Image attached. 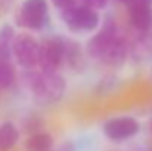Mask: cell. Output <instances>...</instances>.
<instances>
[{
	"instance_id": "obj_2",
	"label": "cell",
	"mask_w": 152,
	"mask_h": 151,
	"mask_svg": "<svg viewBox=\"0 0 152 151\" xmlns=\"http://www.w3.org/2000/svg\"><path fill=\"white\" fill-rule=\"evenodd\" d=\"M61 16L65 25L75 33H90L99 27L101 16L96 9L84 4L77 3L75 0L68 6L61 9Z\"/></svg>"
},
{
	"instance_id": "obj_5",
	"label": "cell",
	"mask_w": 152,
	"mask_h": 151,
	"mask_svg": "<svg viewBox=\"0 0 152 151\" xmlns=\"http://www.w3.org/2000/svg\"><path fill=\"white\" fill-rule=\"evenodd\" d=\"M39 53H40V43L34 37L28 34L15 36L12 45V55L16 58V62L21 67H24L25 70L37 67Z\"/></svg>"
},
{
	"instance_id": "obj_17",
	"label": "cell",
	"mask_w": 152,
	"mask_h": 151,
	"mask_svg": "<svg viewBox=\"0 0 152 151\" xmlns=\"http://www.w3.org/2000/svg\"><path fill=\"white\" fill-rule=\"evenodd\" d=\"M74 0H52V3L56 6V7H59V9H62V7H65V6H68L69 3H72Z\"/></svg>"
},
{
	"instance_id": "obj_19",
	"label": "cell",
	"mask_w": 152,
	"mask_h": 151,
	"mask_svg": "<svg viewBox=\"0 0 152 151\" xmlns=\"http://www.w3.org/2000/svg\"><path fill=\"white\" fill-rule=\"evenodd\" d=\"M151 130H152V124H151Z\"/></svg>"
},
{
	"instance_id": "obj_13",
	"label": "cell",
	"mask_w": 152,
	"mask_h": 151,
	"mask_svg": "<svg viewBox=\"0 0 152 151\" xmlns=\"http://www.w3.org/2000/svg\"><path fill=\"white\" fill-rule=\"evenodd\" d=\"M16 79L15 68L10 59H0V91L9 89Z\"/></svg>"
},
{
	"instance_id": "obj_12",
	"label": "cell",
	"mask_w": 152,
	"mask_h": 151,
	"mask_svg": "<svg viewBox=\"0 0 152 151\" xmlns=\"http://www.w3.org/2000/svg\"><path fill=\"white\" fill-rule=\"evenodd\" d=\"M15 30L12 25L4 24L0 27V59H10Z\"/></svg>"
},
{
	"instance_id": "obj_14",
	"label": "cell",
	"mask_w": 152,
	"mask_h": 151,
	"mask_svg": "<svg viewBox=\"0 0 152 151\" xmlns=\"http://www.w3.org/2000/svg\"><path fill=\"white\" fill-rule=\"evenodd\" d=\"M42 129V120L36 116L30 117L27 122H25V130L28 133H33V132H39Z\"/></svg>"
},
{
	"instance_id": "obj_11",
	"label": "cell",
	"mask_w": 152,
	"mask_h": 151,
	"mask_svg": "<svg viewBox=\"0 0 152 151\" xmlns=\"http://www.w3.org/2000/svg\"><path fill=\"white\" fill-rule=\"evenodd\" d=\"M19 141V130L12 122L0 123V151H12Z\"/></svg>"
},
{
	"instance_id": "obj_8",
	"label": "cell",
	"mask_w": 152,
	"mask_h": 151,
	"mask_svg": "<svg viewBox=\"0 0 152 151\" xmlns=\"http://www.w3.org/2000/svg\"><path fill=\"white\" fill-rule=\"evenodd\" d=\"M129 19L132 25L142 33L152 31V4H133L129 6Z\"/></svg>"
},
{
	"instance_id": "obj_15",
	"label": "cell",
	"mask_w": 152,
	"mask_h": 151,
	"mask_svg": "<svg viewBox=\"0 0 152 151\" xmlns=\"http://www.w3.org/2000/svg\"><path fill=\"white\" fill-rule=\"evenodd\" d=\"M83 3L90 6V7H93V9H102V7L106 6L108 0H83Z\"/></svg>"
},
{
	"instance_id": "obj_4",
	"label": "cell",
	"mask_w": 152,
	"mask_h": 151,
	"mask_svg": "<svg viewBox=\"0 0 152 151\" xmlns=\"http://www.w3.org/2000/svg\"><path fill=\"white\" fill-rule=\"evenodd\" d=\"M103 135L112 142H124L136 136L140 130V124L134 117L118 116L106 120L102 126Z\"/></svg>"
},
{
	"instance_id": "obj_6",
	"label": "cell",
	"mask_w": 152,
	"mask_h": 151,
	"mask_svg": "<svg viewBox=\"0 0 152 151\" xmlns=\"http://www.w3.org/2000/svg\"><path fill=\"white\" fill-rule=\"evenodd\" d=\"M64 62V37H49L40 45L39 67L45 73H55Z\"/></svg>"
},
{
	"instance_id": "obj_9",
	"label": "cell",
	"mask_w": 152,
	"mask_h": 151,
	"mask_svg": "<svg viewBox=\"0 0 152 151\" xmlns=\"http://www.w3.org/2000/svg\"><path fill=\"white\" fill-rule=\"evenodd\" d=\"M53 147H55L53 136L45 130L30 133L24 142L25 151H52Z\"/></svg>"
},
{
	"instance_id": "obj_16",
	"label": "cell",
	"mask_w": 152,
	"mask_h": 151,
	"mask_svg": "<svg viewBox=\"0 0 152 151\" xmlns=\"http://www.w3.org/2000/svg\"><path fill=\"white\" fill-rule=\"evenodd\" d=\"M52 151H75V145H74L71 141H65V142L59 144L56 148L53 147V150Z\"/></svg>"
},
{
	"instance_id": "obj_3",
	"label": "cell",
	"mask_w": 152,
	"mask_h": 151,
	"mask_svg": "<svg viewBox=\"0 0 152 151\" xmlns=\"http://www.w3.org/2000/svg\"><path fill=\"white\" fill-rule=\"evenodd\" d=\"M15 21L25 30H42L49 21V6L46 0H25L16 12Z\"/></svg>"
},
{
	"instance_id": "obj_18",
	"label": "cell",
	"mask_w": 152,
	"mask_h": 151,
	"mask_svg": "<svg viewBox=\"0 0 152 151\" xmlns=\"http://www.w3.org/2000/svg\"><path fill=\"white\" fill-rule=\"evenodd\" d=\"M120 1H123V3H124V4H126V6H127V4H129V3H130V1H132V0H120Z\"/></svg>"
},
{
	"instance_id": "obj_7",
	"label": "cell",
	"mask_w": 152,
	"mask_h": 151,
	"mask_svg": "<svg viewBox=\"0 0 152 151\" xmlns=\"http://www.w3.org/2000/svg\"><path fill=\"white\" fill-rule=\"evenodd\" d=\"M118 36H120V33H118L115 21L106 19L103 27L87 42V53H89V56L96 59V61H101L103 52L112 43V40L115 37H118Z\"/></svg>"
},
{
	"instance_id": "obj_1",
	"label": "cell",
	"mask_w": 152,
	"mask_h": 151,
	"mask_svg": "<svg viewBox=\"0 0 152 151\" xmlns=\"http://www.w3.org/2000/svg\"><path fill=\"white\" fill-rule=\"evenodd\" d=\"M27 74V85L31 89L36 101L42 105H52L55 102L62 99L65 94V80L64 77L55 73H34L33 68L28 70Z\"/></svg>"
},
{
	"instance_id": "obj_10",
	"label": "cell",
	"mask_w": 152,
	"mask_h": 151,
	"mask_svg": "<svg viewBox=\"0 0 152 151\" xmlns=\"http://www.w3.org/2000/svg\"><path fill=\"white\" fill-rule=\"evenodd\" d=\"M64 61H66V64L75 71H81L84 68V58L80 45L65 37H64Z\"/></svg>"
}]
</instances>
